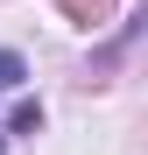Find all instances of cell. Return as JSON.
<instances>
[{
	"instance_id": "1",
	"label": "cell",
	"mask_w": 148,
	"mask_h": 155,
	"mask_svg": "<svg viewBox=\"0 0 148 155\" xmlns=\"http://www.w3.org/2000/svg\"><path fill=\"white\" fill-rule=\"evenodd\" d=\"M21 78H28V64H21V57H14V49H0V99H7V92L21 85Z\"/></svg>"
},
{
	"instance_id": "3",
	"label": "cell",
	"mask_w": 148,
	"mask_h": 155,
	"mask_svg": "<svg viewBox=\"0 0 148 155\" xmlns=\"http://www.w3.org/2000/svg\"><path fill=\"white\" fill-rule=\"evenodd\" d=\"M0 148H7V141H0Z\"/></svg>"
},
{
	"instance_id": "2",
	"label": "cell",
	"mask_w": 148,
	"mask_h": 155,
	"mask_svg": "<svg viewBox=\"0 0 148 155\" xmlns=\"http://www.w3.org/2000/svg\"><path fill=\"white\" fill-rule=\"evenodd\" d=\"M35 127H42V106H35V99H21L14 120H7V134H35Z\"/></svg>"
}]
</instances>
